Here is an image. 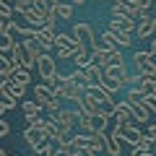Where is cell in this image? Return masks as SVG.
<instances>
[{
	"label": "cell",
	"mask_w": 156,
	"mask_h": 156,
	"mask_svg": "<svg viewBox=\"0 0 156 156\" xmlns=\"http://www.w3.org/2000/svg\"><path fill=\"white\" fill-rule=\"evenodd\" d=\"M70 34L78 39V44L83 47V50L91 52V47H94V42H96V34H94V29H91V23H76Z\"/></svg>",
	"instance_id": "4"
},
{
	"label": "cell",
	"mask_w": 156,
	"mask_h": 156,
	"mask_svg": "<svg viewBox=\"0 0 156 156\" xmlns=\"http://www.w3.org/2000/svg\"><path fill=\"white\" fill-rule=\"evenodd\" d=\"M70 60H76V68H81V70H83V68H89L91 62H94V57H91V52H89V50H83V47H81V50L73 52Z\"/></svg>",
	"instance_id": "20"
},
{
	"label": "cell",
	"mask_w": 156,
	"mask_h": 156,
	"mask_svg": "<svg viewBox=\"0 0 156 156\" xmlns=\"http://www.w3.org/2000/svg\"><path fill=\"white\" fill-rule=\"evenodd\" d=\"M104 143H107V133H91L89 135V148L94 151H104Z\"/></svg>",
	"instance_id": "24"
},
{
	"label": "cell",
	"mask_w": 156,
	"mask_h": 156,
	"mask_svg": "<svg viewBox=\"0 0 156 156\" xmlns=\"http://www.w3.org/2000/svg\"><path fill=\"white\" fill-rule=\"evenodd\" d=\"M148 52H151V57H156V37L151 39V47H148Z\"/></svg>",
	"instance_id": "40"
},
{
	"label": "cell",
	"mask_w": 156,
	"mask_h": 156,
	"mask_svg": "<svg viewBox=\"0 0 156 156\" xmlns=\"http://www.w3.org/2000/svg\"><path fill=\"white\" fill-rule=\"evenodd\" d=\"M31 5H34V0H13V13H18V16H21V13L29 11Z\"/></svg>",
	"instance_id": "31"
},
{
	"label": "cell",
	"mask_w": 156,
	"mask_h": 156,
	"mask_svg": "<svg viewBox=\"0 0 156 156\" xmlns=\"http://www.w3.org/2000/svg\"><path fill=\"white\" fill-rule=\"evenodd\" d=\"M115 39H117L120 47H130L133 44V34H115Z\"/></svg>",
	"instance_id": "34"
},
{
	"label": "cell",
	"mask_w": 156,
	"mask_h": 156,
	"mask_svg": "<svg viewBox=\"0 0 156 156\" xmlns=\"http://www.w3.org/2000/svg\"><path fill=\"white\" fill-rule=\"evenodd\" d=\"M0 8H13V0H0Z\"/></svg>",
	"instance_id": "41"
},
{
	"label": "cell",
	"mask_w": 156,
	"mask_h": 156,
	"mask_svg": "<svg viewBox=\"0 0 156 156\" xmlns=\"http://www.w3.org/2000/svg\"><path fill=\"white\" fill-rule=\"evenodd\" d=\"M109 31L112 34H135V18H109Z\"/></svg>",
	"instance_id": "9"
},
{
	"label": "cell",
	"mask_w": 156,
	"mask_h": 156,
	"mask_svg": "<svg viewBox=\"0 0 156 156\" xmlns=\"http://www.w3.org/2000/svg\"><path fill=\"white\" fill-rule=\"evenodd\" d=\"M99 3H101V0H99Z\"/></svg>",
	"instance_id": "47"
},
{
	"label": "cell",
	"mask_w": 156,
	"mask_h": 156,
	"mask_svg": "<svg viewBox=\"0 0 156 156\" xmlns=\"http://www.w3.org/2000/svg\"><path fill=\"white\" fill-rule=\"evenodd\" d=\"M143 104L148 107V112H151V115H156V94H148V96H143Z\"/></svg>",
	"instance_id": "35"
},
{
	"label": "cell",
	"mask_w": 156,
	"mask_h": 156,
	"mask_svg": "<svg viewBox=\"0 0 156 156\" xmlns=\"http://www.w3.org/2000/svg\"><path fill=\"white\" fill-rule=\"evenodd\" d=\"M135 34H138L140 39L154 37V34H156V18L154 16H140V21L135 23Z\"/></svg>",
	"instance_id": "10"
},
{
	"label": "cell",
	"mask_w": 156,
	"mask_h": 156,
	"mask_svg": "<svg viewBox=\"0 0 156 156\" xmlns=\"http://www.w3.org/2000/svg\"><path fill=\"white\" fill-rule=\"evenodd\" d=\"M151 146H154V140H151V138H146V135H143V138H140V143L135 146L133 151H135V154L140 156V154H148V151H151Z\"/></svg>",
	"instance_id": "30"
},
{
	"label": "cell",
	"mask_w": 156,
	"mask_h": 156,
	"mask_svg": "<svg viewBox=\"0 0 156 156\" xmlns=\"http://www.w3.org/2000/svg\"><path fill=\"white\" fill-rule=\"evenodd\" d=\"M55 47H57V57H60V60H70L73 52L81 50L78 39L73 37V34H62V31H55Z\"/></svg>",
	"instance_id": "1"
},
{
	"label": "cell",
	"mask_w": 156,
	"mask_h": 156,
	"mask_svg": "<svg viewBox=\"0 0 156 156\" xmlns=\"http://www.w3.org/2000/svg\"><path fill=\"white\" fill-rule=\"evenodd\" d=\"M73 11H76V5H73V3H60V5H57L55 11H50V13H55L57 18H65V21H70V18H73Z\"/></svg>",
	"instance_id": "25"
},
{
	"label": "cell",
	"mask_w": 156,
	"mask_h": 156,
	"mask_svg": "<svg viewBox=\"0 0 156 156\" xmlns=\"http://www.w3.org/2000/svg\"><path fill=\"white\" fill-rule=\"evenodd\" d=\"M8 133H11V125H8L5 120H3V117H0V138H5Z\"/></svg>",
	"instance_id": "37"
},
{
	"label": "cell",
	"mask_w": 156,
	"mask_h": 156,
	"mask_svg": "<svg viewBox=\"0 0 156 156\" xmlns=\"http://www.w3.org/2000/svg\"><path fill=\"white\" fill-rule=\"evenodd\" d=\"M11 60H8V57H5V52H0V78H5L8 76V73H11Z\"/></svg>",
	"instance_id": "32"
},
{
	"label": "cell",
	"mask_w": 156,
	"mask_h": 156,
	"mask_svg": "<svg viewBox=\"0 0 156 156\" xmlns=\"http://www.w3.org/2000/svg\"><path fill=\"white\" fill-rule=\"evenodd\" d=\"M117 128H120V138H122V140H128V143L133 146V148L140 143V138H143V135H140V130L135 128V125H117Z\"/></svg>",
	"instance_id": "13"
},
{
	"label": "cell",
	"mask_w": 156,
	"mask_h": 156,
	"mask_svg": "<svg viewBox=\"0 0 156 156\" xmlns=\"http://www.w3.org/2000/svg\"><path fill=\"white\" fill-rule=\"evenodd\" d=\"M21 44H23V50H26V55L31 57V60H37V57L42 55V52H44V50H42V44H39V42H37L34 37H26V39L21 42Z\"/></svg>",
	"instance_id": "19"
},
{
	"label": "cell",
	"mask_w": 156,
	"mask_h": 156,
	"mask_svg": "<svg viewBox=\"0 0 156 156\" xmlns=\"http://www.w3.org/2000/svg\"><path fill=\"white\" fill-rule=\"evenodd\" d=\"M23 140H26V146L34 154H39V151L50 143V138H47V133L42 128H29V125H26V130H23Z\"/></svg>",
	"instance_id": "3"
},
{
	"label": "cell",
	"mask_w": 156,
	"mask_h": 156,
	"mask_svg": "<svg viewBox=\"0 0 156 156\" xmlns=\"http://www.w3.org/2000/svg\"><path fill=\"white\" fill-rule=\"evenodd\" d=\"M104 76L117 78V81H125L130 73H128V65H125V62H112V65H107V68H104Z\"/></svg>",
	"instance_id": "17"
},
{
	"label": "cell",
	"mask_w": 156,
	"mask_h": 156,
	"mask_svg": "<svg viewBox=\"0 0 156 156\" xmlns=\"http://www.w3.org/2000/svg\"><path fill=\"white\" fill-rule=\"evenodd\" d=\"M83 73H86V81L89 83H101V78H104V68H99L96 62H91L89 68H83Z\"/></svg>",
	"instance_id": "21"
},
{
	"label": "cell",
	"mask_w": 156,
	"mask_h": 156,
	"mask_svg": "<svg viewBox=\"0 0 156 156\" xmlns=\"http://www.w3.org/2000/svg\"><path fill=\"white\" fill-rule=\"evenodd\" d=\"M68 78H70V81H73L76 86H81V89L86 91V86H89V81H86V73L81 70V68H76V70H73V73H70Z\"/></svg>",
	"instance_id": "28"
},
{
	"label": "cell",
	"mask_w": 156,
	"mask_h": 156,
	"mask_svg": "<svg viewBox=\"0 0 156 156\" xmlns=\"http://www.w3.org/2000/svg\"><path fill=\"white\" fill-rule=\"evenodd\" d=\"M117 120V125H135L138 120H135V115H133V109H130V104L128 101H117L115 104V115H112Z\"/></svg>",
	"instance_id": "8"
},
{
	"label": "cell",
	"mask_w": 156,
	"mask_h": 156,
	"mask_svg": "<svg viewBox=\"0 0 156 156\" xmlns=\"http://www.w3.org/2000/svg\"><path fill=\"white\" fill-rule=\"evenodd\" d=\"M115 5H120L125 13H128L130 18H140V16H146L143 11H140V5H138V0H115Z\"/></svg>",
	"instance_id": "16"
},
{
	"label": "cell",
	"mask_w": 156,
	"mask_h": 156,
	"mask_svg": "<svg viewBox=\"0 0 156 156\" xmlns=\"http://www.w3.org/2000/svg\"><path fill=\"white\" fill-rule=\"evenodd\" d=\"M34 99H37L42 107H47L52 99H57V96H55V91H52L47 83H37V86H34Z\"/></svg>",
	"instance_id": "14"
},
{
	"label": "cell",
	"mask_w": 156,
	"mask_h": 156,
	"mask_svg": "<svg viewBox=\"0 0 156 156\" xmlns=\"http://www.w3.org/2000/svg\"><path fill=\"white\" fill-rule=\"evenodd\" d=\"M26 96V86L13 83L11 78H0V99H23Z\"/></svg>",
	"instance_id": "5"
},
{
	"label": "cell",
	"mask_w": 156,
	"mask_h": 156,
	"mask_svg": "<svg viewBox=\"0 0 156 156\" xmlns=\"http://www.w3.org/2000/svg\"><path fill=\"white\" fill-rule=\"evenodd\" d=\"M128 156H138V154H135V151H130V154H128Z\"/></svg>",
	"instance_id": "44"
},
{
	"label": "cell",
	"mask_w": 156,
	"mask_h": 156,
	"mask_svg": "<svg viewBox=\"0 0 156 156\" xmlns=\"http://www.w3.org/2000/svg\"><path fill=\"white\" fill-rule=\"evenodd\" d=\"M13 8H0V31H8L13 26Z\"/></svg>",
	"instance_id": "26"
},
{
	"label": "cell",
	"mask_w": 156,
	"mask_h": 156,
	"mask_svg": "<svg viewBox=\"0 0 156 156\" xmlns=\"http://www.w3.org/2000/svg\"><path fill=\"white\" fill-rule=\"evenodd\" d=\"M0 156H8V154H5V151H3V148H0Z\"/></svg>",
	"instance_id": "43"
},
{
	"label": "cell",
	"mask_w": 156,
	"mask_h": 156,
	"mask_svg": "<svg viewBox=\"0 0 156 156\" xmlns=\"http://www.w3.org/2000/svg\"><path fill=\"white\" fill-rule=\"evenodd\" d=\"M143 135H146V138H151V140H156V125H148Z\"/></svg>",
	"instance_id": "38"
},
{
	"label": "cell",
	"mask_w": 156,
	"mask_h": 156,
	"mask_svg": "<svg viewBox=\"0 0 156 156\" xmlns=\"http://www.w3.org/2000/svg\"><path fill=\"white\" fill-rule=\"evenodd\" d=\"M140 156H154V154H151V151H148V154H140Z\"/></svg>",
	"instance_id": "45"
},
{
	"label": "cell",
	"mask_w": 156,
	"mask_h": 156,
	"mask_svg": "<svg viewBox=\"0 0 156 156\" xmlns=\"http://www.w3.org/2000/svg\"><path fill=\"white\" fill-rule=\"evenodd\" d=\"M99 86L107 91V94H117L120 89H125V86H122V81H117V78H109V76H104V78H101V83H99Z\"/></svg>",
	"instance_id": "23"
},
{
	"label": "cell",
	"mask_w": 156,
	"mask_h": 156,
	"mask_svg": "<svg viewBox=\"0 0 156 156\" xmlns=\"http://www.w3.org/2000/svg\"><path fill=\"white\" fill-rule=\"evenodd\" d=\"M138 89H140V94H143V96L156 94V78H146V76H143V81H140Z\"/></svg>",
	"instance_id": "29"
},
{
	"label": "cell",
	"mask_w": 156,
	"mask_h": 156,
	"mask_svg": "<svg viewBox=\"0 0 156 156\" xmlns=\"http://www.w3.org/2000/svg\"><path fill=\"white\" fill-rule=\"evenodd\" d=\"M5 78H11L13 83L29 86V81H31V70H26V68H21V65H13V68H11V73H8Z\"/></svg>",
	"instance_id": "15"
},
{
	"label": "cell",
	"mask_w": 156,
	"mask_h": 156,
	"mask_svg": "<svg viewBox=\"0 0 156 156\" xmlns=\"http://www.w3.org/2000/svg\"><path fill=\"white\" fill-rule=\"evenodd\" d=\"M94 47H99V50H107V52H117L120 50V44H117V39H115V34L107 29L101 37H96V42H94Z\"/></svg>",
	"instance_id": "12"
},
{
	"label": "cell",
	"mask_w": 156,
	"mask_h": 156,
	"mask_svg": "<svg viewBox=\"0 0 156 156\" xmlns=\"http://www.w3.org/2000/svg\"><path fill=\"white\" fill-rule=\"evenodd\" d=\"M76 104H78V112H86V115H91V117H94V115H99V112H101V109H99V104H96V101L91 99L89 94H83L81 99L76 101Z\"/></svg>",
	"instance_id": "18"
},
{
	"label": "cell",
	"mask_w": 156,
	"mask_h": 156,
	"mask_svg": "<svg viewBox=\"0 0 156 156\" xmlns=\"http://www.w3.org/2000/svg\"><path fill=\"white\" fill-rule=\"evenodd\" d=\"M34 8H39L42 13H47V16H50V0H34Z\"/></svg>",
	"instance_id": "36"
},
{
	"label": "cell",
	"mask_w": 156,
	"mask_h": 156,
	"mask_svg": "<svg viewBox=\"0 0 156 156\" xmlns=\"http://www.w3.org/2000/svg\"><path fill=\"white\" fill-rule=\"evenodd\" d=\"M26 125H29V128H42V130H44L47 120H44V117H39V115H34V117H26Z\"/></svg>",
	"instance_id": "33"
},
{
	"label": "cell",
	"mask_w": 156,
	"mask_h": 156,
	"mask_svg": "<svg viewBox=\"0 0 156 156\" xmlns=\"http://www.w3.org/2000/svg\"><path fill=\"white\" fill-rule=\"evenodd\" d=\"M76 154H78V156H96L94 151L89 148V146H83V148H76Z\"/></svg>",
	"instance_id": "39"
},
{
	"label": "cell",
	"mask_w": 156,
	"mask_h": 156,
	"mask_svg": "<svg viewBox=\"0 0 156 156\" xmlns=\"http://www.w3.org/2000/svg\"><path fill=\"white\" fill-rule=\"evenodd\" d=\"M13 44H16V39H13V34L8 31H0V52H11Z\"/></svg>",
	"instance_id": "27"
},
{
	"label": "cell",
	"mask_w": 156,
	"mask_h": 156,
	"mask_svg": "<svg viewBox=\"0 0 156 156\" xmlns=\"http://www.w3.org/2000/svg\"><path fill=\"white\" fill-rule=\"evenodd\" d=\"M70 3H73V5H83L86 0H70Z\"/></svg>",
	"instance_id": "42"
},
{
	"label": "cell",
	"mask_w": 156,
	"mask_h": 156,
	"mask_svg": "<svg viewBox=\"0 0 156 156\" xmlns=\"http://www.w3.org/2000/svg\"><path fill=\"white\" fill-rule=\"evenodd\" d=\"M13 156H18V154H13Z\"/></svg>",
	"instance_id": "46"
},
{
	"label": "cell",
	"mask_w": 156,
	"mask_h": 156,
	"mask_svg": "<svg viewBox=\"0 0 156 156\" xmlns=\"http://www.w3.org/2000/svg\"><path fill=\"white\" fill-rule=\"evenodd\" d=\"M37 73L44 78V81H50V78L57 73V62H55V57L47 55V52H42V55L37 57Z\"/></svg>",
	"instance_id": "6"
},
{
	"label": "cell",
	"mask_w": 156,
	"mask_h": 156,
	"mask_svg": "<svg viewBox=\"0 0 156 156\" xmlns=\"http://www.w3.org/2000/svg\"><path fill=\"white\" fill-rule=\"evenodd\" d=\"M133 65H135V73H140L146 78H156V62H154V57H151L148 50L133 52Z\"/></svg>",
	"instance_id": "2"
},
{
	"label": "cell",
	"mask_w": 156,
	"mask_h": 156,
	"mask_svg": "<svg viewBox=\"0 0 156 156\" xmlns=\"http://www.w3.org/2000/svg\"><path fill=\"white\" fill-rule=\"evenodd\" d=\"M34 39L42 44V50H44V52L52 50V47H55V23L47 21L42 29H37V31H34Z\"/></svg>",
	"instance_id": "7"
},
{
	"label": "cell",
	"mask_w": 156,
	"mask_h": 156,
	"mask_svg": "<svg viewBox=\"0 0 156 156\" xmlns=\"http://www.w3.org/2000/svg\"><path fill=\"white\" fill-rule=\"evenodd\" d=\"M42 109H44V107L39 104L37 99H26V101L21 104V112H23V117H34V115H39Z\"/></svg>",
	"instance_id": "22"
},
{
	"label": "cell",
	"mask_w": 156,
	"mask_h": 156,
	"mask_svg": "<svg viewBox=\"0 0 156 156\" xmlns=\"http://www.w3.org/2000/svg\"><path fill=\"white\" fill-rule=\"evenodd\" d=\"M21 16L26 18V23H29V26H34V29H42L47 23V13H42L39 8H34V5L29 8V11H23Z\"/></svg>",
	"instance_id": "11"
}]
</instances>
